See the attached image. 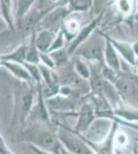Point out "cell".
Instances as JSON below:
<instances>
[{"mask_svg":"<svg viewBox=\"0 0 138 154\" xmlns=\"http://www.w3.org/2000/svg\"><path fill=\"white\" fill-rule=\"evenodd\" d=\"M56 130L50 128V123L34 122L25 128L22 140L31 146L52 154H61L62 145L57 137Z\"/></svg>","mask_w":138,"mask_h":154,"instance_id":"1","label":"cell"},{"mask_svg":"<svg viewBox=\"0 0 138 154\" xmlns=\"http://www.w3.org/2000/svg\"><path fill=\"white\" fill-rule=\"evenodd\" d=\"M105 38L99 30H96L79 48L74 51L72 57H79L87 62L97 63L104 66Z\"/></svg>","mask_w":138,"mask_h":154,"instance_id":"2","label":"cell"},{"mask_svg":"<svg viewBox=\"0 0 138 154\" xmlns=\"http://www.w3.org/2000/svg\"><path fill=\"white\" fill-rule=\"evenodd\" d=\"M57 125V137L65 150L72 154H96L91 144L88 143L81 134L63 125Z\"/></svg>","mask_w":138,"mask_h":154,"instance_id":"3","label":"cell"},{"mask_svg":"<svg viewBox=\"0 0 138 154\" xmlns=\"http://www.w3.org/2000/svg\"><path fill=\"white\" fill-rule=\"evenodd\" d=\"M114 85L125 105L138 108V81L126 73H117Z\"/></svg>","mask_w":138,"mask_h":154,"instance_id":"4","label":"cell"},{"mask_svg":"<svg viewBox=\"0 0 138 154\" xmlns=\"http://www.w3.org/2000/svg\"><path fill=\"white\" fill-rule=\"evenodd\" d=\"M114 121L109 118H97L92 122L87 131L82 134V137L91 146L101 144L111 131Z\"/></svg>","mask_w":138,"mask_h":154,"instance_id":"5","label":"cell"},{"mask_svg":"<svg viewBox=\"0 0 138 154\" xmlns=\"http://www.w3.org/2000/svg\"><path fill=\"white\" fill-rule=\"evenodd\" d=\"M104 14H105V9L104 11H101L99 14H97L96 16L90 21V23H87L86 25H84V26L82 27L81 30L79 31V33L76 34V36L73 38V40L70 42L68 48H67V53H68L70 57H72V54H73L74 51L79 48V45L84 43V42L96 31L98 26L101 25L102 20L104 18Z\"/></svg>","mask_w":138,"mask_h":154,"instance_id":"6","label":"cell"},{"mask_svg":"<svg viewBox=\"0 0 138 154\" xmlns=\"http://www.w3.org/2000/svg\"><path fill=\"white\" fill-rule=\"evenodd\" d=\"M76 125H75L73 131H76L77 134L82 135L85 131H88V128H90L93 121L97 118L94 106H93L91 101L88 100L82 104L79 112L76 113Z\"/></svg>","mask_w":138,"mask_h":154,"instance_id":"7","label":"cell"},{"mask_svg":"<svg viewBox=\"0 0 138 154\" xmlns=\"http://www.w3.org/2000/svg\"><path fill=\"white\" fill-rule=\"evenodd\" d=\"M59 30L61 29H42L35 31V45L39 53H49Z\"/></svg>","mask_w":138,"mask_h":154,"instance_id":"8","label":"cell"},{"mask_svg":"<svg viewBox=\"0 0 138 154\" xmlns=\"http://www.w3.org/2000/svg\"><path fill=\"white\" fill-rule=\"evenodd\" d=\"M46 104L52 110L61 113H72L75 111V107H76V104L74 101H72V99L60 94L47 100Z\"/></svg>","mask_w":138,"mask_h":154,"instance_id":"9","label":"cell"},{"mask_svg":"<svg viewBox=\"0 0 138 154\" xmlns=\"http://www.w3.org/2000/svg\"><path fill=\"white\" fill-rule=\"evenodd\" d=\"M100 32H101V34L105 38L108 39L110 41V43L114 45V48H115V51H117V54H121L123 60L127 62L128 65L135 66V64H136V57H135V53H134V51H133V48L130 44L126 43V42H121V41L117 40V39H114L112 37L108 36L106 33H104V32H102V31H100Z\"/></svg>","mask_w":138,"mask_h":154,"instance_id":"10","label":"cell"},{"mask_svg":"<svg viewBox=\"0 0 138 154\" xmlns=\"http://www.w3.org/2000/svg\"><path fill=\"white\" fill-rule=\"evenodd\" d=\"M0 66L4 67L12 76H14L17 79L24 82L32 84L35 83V81L32 79L31 75L29 74V72L27 71V69L25 68V66L21 63H16V62H8V61H0Z\"/></svg>","mask_w":138,"mask_h":154,"instance_id":"11","label":"cell"},{"mask_svg":"<svg viewBox=\"0 0 138 154\" xmlns=\"http://www.w3.org/2000/svg\"><path fill=\"white\" fill-rule=\"evenodd\" d=\"M0 18L5 22L7 28L11 32H17L14 4L12 0H0Z\"/></svg>","mask_w":138,"mask_h":154,"instance_id":"12","label":"cell"},{"mask_svg":"<svg viewBox=\"0 0 138 154\" xmlns=\"http://www.w3.org/2000/svg\"><path fill=\"white\" fill-rule=\"evenodd\" d=\"M105 40H106V42H105L104 49V65L108 67L109 69H111V70H114V72H117V73H120L121 72V60H120L119 54H117V51H115L114 45L110 43L108 39L105 38Z\"/></svg>","mask_w":138,"mask_h":154,"instance_id":"13","label":"cell"},{"mask_svg":"<svg viewBox=\"0 0 138 154\" xmlns=\"http://www.w3.org/2000/svg\"><path fill=\"white\" fill-rule=\"evenodd\" d=\"M82 27V23L75 18V12L69 14L67 17L61 28L64 33L67 43H70V42L73 40V38L76 36V34L79 33V31L81 30Z\"/></svg>","mask_w":138,"mask_h":154,"instance_id":"14","label":"cell"},{"mask_svg":"<svg viewBox=\"0 0 138 154\" xmlns=\"http://www.w3.org/2000/svg\"><path fill=\"white\" fill-rule=\"evenodd\" d=\"M117 131V121H114L111 131H110L109 135L107 136V138L101 144L94 145L96 146V148H94L96 154H114V148H115L114 136Z\"/></svg>","mask_w":138,"mask_h":154,"instance_id":"15","label":"cell"},{"mask_svg":"<svg viewBox=\"0 0 138 154\" xmlns=\"http://www.w3.org/2000/svg\"><path fill=\"white\" fill-rule=\"evenodd\" d=\"M37 0H17L16 12H14V18H16V28L21 23V21L24 19L28 12L31 11V8L34 6L35 2Z\"/></svg>","mask_w":138,"mask_h":154,"instance_id":"16","label":"cell"},{"mask_svg":"<svg viewBox=\"0 0 138 154\" xmlns=\"http://www.w3.org/2000/svg\"><path fill=\"white\" fill-rule=\"evenodd\" d=\"M26 51H27V43H22L14 49L12 51L5 54L0 56V61H8V62H16V63H23L26 58Z\"/></svg>","mask_w":138,"mask_h":154,"instance_id":"17","label":"cell"},{"mask_svg":"<svg viewBox=\"0 0 138 154\" xmlns=\"http://www.w3.org/2000/svg\"><path fill=\"white\" fill-rule=\"evenodd\" d=\"M25 62L29 64H34V65H39L40 64V59H39V51L35 45V32L30 35V39L27 43V51H26V58Z\"/></svg>","mask_w":138,"mask_h":154,"instance_id":"18","label":"cell"},{"mask_svg":"<svg viewBox=\"0 0 138 154\" xmlns=\"http://www.w3.org/2000/svg\"><path fill=\"white\" fill-rule=\"evenodd\" d=\"M72 58H74L72 68H73L75 74L81 77V78L85 79V80L89 81L90 76H91V70H90L89 63L87 61H85L84 59L79 58V57H72Z\"/></svg>","mask_w":138,"mask_h":154,"instance_id":"19","label":"cell"},{"mask_svg":"<svg viewBox=\"0 0 138 154\" xmlns=\"http://www.w3.org/2000/svg\"><path fill=\"white\" fill-rule=\"evenodd\" d=\"M114 115L124 118L128 121H138V110L130 106H123L122 104L119 107L114 109Z\"/></svg>","mask_w":138,"mask_h":154,"instance_id":"20","label":"cell"},{"mask_svg":"<svg viewBox=\"0 0 138 154\" xmlns=\"http://www.w3.org/2000/svg\"><path fill=\"white\" fill-rule=\"evenodd\" d=\"M94 4V0H69L68 7L71 12L82 14L89 11Z\"/></svg>","mask_w":138,"mask_h":154,"instance_id":"21","label":"cell"},{"mask_svg":"<svg viewBox=\"0 0 138 154\" xmlns=\"http://www.w3.org/2000/svg\"><path fill=\"white\" fill-rule=\"evenodd\" d=\"M65 43H66V39H65L64 33H63V31H62V29H61V30H59V32L57 33L56 38H55V40H54V42H53L51 48L49 49V53H47V54L64 48H65Z\"/></svg>","mask_w":138,"mask_h":154,"instance_id":"22","label":"cell"},{"mask_svg":"<svg viewBox=\"0 0 138 154\" xmlns=\"http://www.w3.org/2000/svg\"><path fill=\"white\" fill-rule=\"evenodd\" d=\"M117 11L124 16H128L131 12V0H115Z\"/></svg>","mask_w":138,"mask_h":154,"instance_id":"23","label":"cell"},{"mask_svg":"<svg viewBox=\"0 0 138 154\" xmlns=\"http://www.w3.org/2000/svg\"><path fill=\"white\" fill-rule=\"evenodd\" d=\"M39 59H40V64H42V65L49 67V68H51V69L56 68L54 61H53L52 57L50 56V54L39 53Z\"/></svg>","mask_w":138,"mask_h":154,"instance_id":"24","label":"cell"},{"mask_svg":"<svg viewBox=\"0 0 138 154\" xmlns=\"http://www.w3.org/2000/svg\"><path fill=\"white\" fill-rule=\"evenodd\" d=\"M128 143V138L127 136L125 135L124 133H120V131H117L114 136V145L115 147H122V146L127 145Z\"/></svg>","mask_w":138,"mask_h":154,"instance_id":"25","label":"cell"},{"mask_svg":"<svg viewBox=\"0 0 138 154\" xmlns=\"http://www.w3.org/2000/svg\"><path fill=\"white\" fill-rule=\"evenodd\" d=\"M31 149H32V151H33V152H34L35 154H52V153L47 152V151L40 150V149H38V148L34 147V146H31Z\"/></svg>","mask_w":138,"mask_h":154,"instance_id":"26","label":"cell"},{"mask_svg":"<svg viewBox=\"0 0 138 154\" xmlns=\"http://www.w3.org/2000/svg\"><path fill=\"white\" fill-rule=\"evenodd\" d=\"M114 154H124V153H123V151L119 147H115L114 148Z\"/></svg>","mask_w":138,"mask_h":154,"instance_id":"27","label":"cell"},{"mask_svg":"<svg viewBox=\"0 0 138 154\" xmlns=\"http://www.w3.org/2000/svg\"><path fill=\"white\" fill-rule=\"evenodd\" d=\"M61 154H72V153H70V152H68L67 150H65V149L62 147V149H61Z\"/></svg>","mask_w":138,"mask_h":154,"instance_id":"28","label":"cell"},{"mask_svg":"<svg viewBox=\"0 0 138 154\" xmlns=\"http://www.w3.org/2000/svg\"><path fill=\"white\" fill-rule=\"evenodd\" d=\"M101 1L103 2V4H104V5H105V4H106V3H107V2H108V1H110V0H101Z\"/></svg>","mask_w":138,"mask_h":154,"instance_id":"29","label":"cell"},{"mask_svg":"<svg viewBox=\"0 0 138 154\" xmlns=\"http://www.w3.org/2000/svg\"><path fill=\"white\" fill-rule=\"evenodd\" d=\"M135 18H136V20H138V12L136 14V17H135Z\"/></svg>","mask_w":138,"mask_h":154,"instance_id":"30","label":"cell"},{"mask_svg":"<svg viewBox=\"0 0 138 154\" xmlns=\"http://www.w3.org/2000/svg\"><path fill=\"white\" fill-rule=\"evenodd\" d=\"M0 67H1V66H0Z\"/></svg>","mask_w":138,"mask_h":154,"instance_id":"31","label":"cell"}]
</instances>
